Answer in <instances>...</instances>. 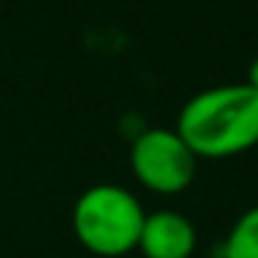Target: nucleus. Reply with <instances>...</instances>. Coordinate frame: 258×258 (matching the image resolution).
I'll list each match as a JSON object with an SVG mask.
<instances>
[{
    "instance_id": "nucleus-1",
    "label": "nucleus",
    "mask_w": 258,
    "mask_h": 258,
    "mask_svg": "<svg viewBox=\"0 0 258 258\" xmlns=\"http://www.w3.org/2000/svg\"><path fill=\"white\" fill-rule=\"evenodd\" d=\"M178 136L197 158L225 161L258 147V89L222 84L191 95L175 119Z\"/></svg>"
},
{
    "instance_id": "nucleus-2",
    "label": "nucleus",
    "mask_w": 258,
    "mask_h": 258,
    "mask_svg": "<svg viewBox=\"0 0 258 258\" xmlns=\"http://www.w3.org/2000/svg\"><path fill=\"white\" fill-rule=\"evenodd\" d=\"M145 206L119 183H95L73 206V233L97 258H122L136 250L145 225Z\"/></svg>"
},
{
    "instance_id": "nucleus-3",
    "label": "nucleus",
    "mask_w": 258,
    "mask_h": 258,
    "mask_svg": "<svg viewBox=\"0 0 258 258\" xmlns=\"http://www.w3.org/2000/svg\"><path fill=\"white\" fill-rule=\"evenodd\" d=\"M128 164L139 186L153 195L175 197L195 183L200 158L175 128H145L131 139Z\"/></svg>"
},
{
    "instance_id": "nucleus-4",
    "label": "nucleus",
    "mask_w": 258,
    "mask_h": 258,
    "mask_svg": "<svg viewBox=\"0 0 258 258\" xmlns=\"http://www.w3.org/2000/svg\"><path fill=\"white\" fill-rule=\"evenodd\" d=\"M136 250L145 258H191L197 250V228L186 214L158 208L145 214Z\"/></svg>"
},
{
    "instance_id": "nucleus-5",
    "label": "nucleus",
    "mask_w": 258,
    "mask_h": 258,
    "mask_svg": "<svg viewBox=\"0 0 258 258\" xmlns=\"http://www.w3.org/2000/svg\"><path fill=\"white\" fill-rule=\"evenodd\" d=\"M219 258H258V206L236 217L222 241Z\"/></svg>"
},
{
    "instance_id": "nucleus-6",
    "label": "nucleus",
    "mask_w": 258,
    "mask_h": 258,
    "mask_svg": "<svg viewBox=\"0 0 258 258\" xmlns=\"http://www.w3.org/2000/svg\"><path fill=\"white\" fill-rule=\"evenodd\" d=\"M244 84H250L252 89H258V56L252 58L250 70H247V81H244Z\"/></svg>"
}]
</instances>
